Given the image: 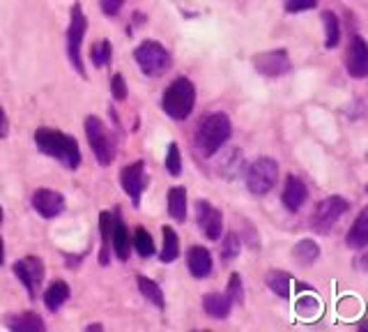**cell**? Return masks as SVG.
Listing matches in <instances>:
<instances>
[{
  "label": "cell",
  "instance_id": "11",
  "mask_svg": "<svg viewBox=\"0 0 368 332\" xmlns=\"http://www.w3.org/2000/svg\"><path fill=\"white\" fill-rule=\"evenodd\" d=\"M253 67L258 69L262 76H283L290 72V58L288 51H267V54H258L253 58Z\"/></svg>",
  "mask_w": 368,
  "mask_h": 332
},
{
  "label": "cell",
  "instance_id": "34",
  "mask_svg": "<svg viewBox=\"0 0 368 332\" xmlns=\"http://www.w3.org/2000/svg\"><path fill=\"white\" fill-rule=\"evenodd\" d=\"M226 295L231 298V302H242L244 300V286H242V277L238 273H233L228 279V291Z\"/></svg>",
  "mask_w": 368,
  "mask_h": 332
},
{
  "label": "cell",
  "instance_id": "37",
  "mask_svg": "<svg viewBox=\"0 0 368 332\" xmlns=\"http://www.w3.org/2000/svg\"><path fill=\"white\" fill-rule=\"evenodd\" d=\"M122 5H125V0H99L102 12L106 14V16H116V14H120Z\"/></svg>",
  "mask_w": 368,
  "mask_h": 332
},
{
  "label": "cell",
  "instance_id": "10",
  "mask_svg": "<svg viewBox=\"0 0 368 332\" xmlns=\"http://www.w3.org/2000/svg\"><path fill=\"white\" fill-rule=\"evenodd\" d=\"M14 275L19 277V282L25 286L30 298L37 295V286L42 284L44 277V263L39 256H25L19 263H14Z\"/></svg>",
  "mask_w": 368,
  "mask_h": 332
},
{
  "label": "cell",
  "instance_id": "9",
  "mask_svg": "<svg viewBox=\"0 0 368 332\" xmlns=\"http://www.w3.org/2000/svg\"><path fill=\"white\" fill-rule=\"evenodd\" d=\"M120 185L122 189L131 196V201L138 206L141 201L145 185H147V173H145V164L143 162H131L127 164L125 169L120 171Z\"/></svg>",
  "mask_w": 368,
  "mask_h": 332
},
{
  "label": "cell",
  "instance_id": "26",
  "mask_svg": "<svg viewBox=\"0 0 368 332\" xmlns=\"http://www.w3.org/2000/svg\"><path fill=\"white\" fill-rule=\"evenodd\" d=\"M293 256L300 266H311V263H315V259L320 256V247L313 240H300L295 244Z\"/></svg>",
  "mask_w": 368,
  "mask_h": 332
},
{
  "label": "cell",
  "instance_id": "24",
  "mask_svg": "<svg viewBox=\"0 0 368 332\" xmlns=\"http://www.w3.org/2000/svg\"><path fill=\"white\" fill-rule=\"evenodd\" d=\"M136 284H138V291H141V295H145L147 302H152V304H157L159 309H164L166 300H164V291H161L159 284L152 282V279L145 277V275H138V277H136Z\"/></svg>",
  "mask_w": 368,
  "mask_h": 332
},
{
  "label": "cell",
  "instance_id": "3",
  "mask_svg": "<svg viewBox=\"0 0 368 332\" xmlns=\"http://www.w3.org/2000/svg\"><path fill=\"white\" fill-rule=\"evenodd\" d=\"M161 107L166 116L173 120H187L196 107V85L187 76H178L175 81L164 90Z\"/></svg>",
  "mask_w": 368,
  "mask_h": 332
},
{
  "label": "cell",
  "instance_id": "17",
  "mask_svg": "<svg viewBox=\"0 0 368 332\" xmlns=\"http://www.w3.org/2000/svg\"><path fill=\"white\" fill-rule=\"evenodd\" d=\"M5 326L14 332H42L44 328H47V323L42 321L39 314L23 312V314H14V316H7Z\"/></svg>",
  "mask_w": 368,
  "mask_h": 332
},
{
  "label": "cell",
  "instance_id": "36",
  "mask_svg": "<svg viewBox=\"0 0 368 332\" xmlns=\"http://www.w3.org/2000/svg\"><path fill=\"white\" fill-rule=\"evenodd\" d=\"M315 5H318V0H286V10H288V12L313 10Z\"/></svg>",
  "mask_w": 368,
  "mask_h": 332
},
{
  "label": "cell",
  "instance_id": "6",
  "mask_svg": "<svg viewBox=\"0 0 368 332\" xmlns=\"http://www.w3.org/2000/svg\"><path fill=\"white\" fill-rule=\"evenodd\" d=\"M85 30H87L85 14L81 10V5H74L72 7V21H69V28H67V56H69V60H72L74 69L83 78H85V65H83V58H81V45H83Z\"/></svg>",
  "mask_w": 368,
  "mask_h": 332
},
{
  "label": "cell",
  "instance_id": "29",
  "mask_svg": "<svg viewBox=\"0 0 368 332\" xmlns=\"http://www.w3.org/2000/svg\"><path fill=\"white\" fill-rule=\"evenodd\" d=\"M322 23H325V47L334 49L338 45V37H341V25H338L336 14L325 12L322 14Z\"/></svg>",
  "mask_w": 368,
  "mask_h": 332
},
{
  "label": "cell",
  "instance_id": "4",
  "mask_svg": "<svg viewBox=\"0 0 368 332\" xmlns=\"http://www.w3.org/2000/svg\"><path fill=\"white\" fill-rule=\"evenodd\" d=\"M85 136L87 143L92 148V155L102 166H109L116 160V143L109 134L106 125L97 118V116H87L85 118Z\"/></svg>",
  "mask_w": 368,
  "mask_h": 332
},
{
  "label": "cell",
  "instance_id": "32",
  "mask_svg": "<svg viewBox=\"0 0 368 332\" xmlns=\"http://www.w3.org/2000/svg\"><path fill=\"white\" fill-rule=\"evenodd\" d=\"M166 171H168L171 176H175V178L182 173V155H180L178 143L168 146V153H166Z\"/></svg>",
  "mask_w": 368,
  "mask_h": 332
},
{
  "label": "cell",
  "instance_id": "27",
  "mask_svg": "<svg viewBox=\"0 0 368 332\" xmlns=\"http://www.w3.org/2000/svg\"><path fill=\"white\" fill-rule=\"evenodd\" d=\"M290 275L283 273V270H271L267 273V286L274 291L278 298H290Z\"/></svg>",
  "mask_w": 368,
  "mask_h": 332
},
{
  "label": "cell",
  "instance_id": "8",
  "mask_svg": "<svg viewBox=\"0 0 368 332\" xmlns=\"http://www.w3.org/2000/svg\"><path fill=\"white\" fill-rule=\"evenodd\" d=\"M348 211V201L341 198V196H331L325 198L322 203H318L315 208V215H313V229L320 231V233H327L331 226L338 222V217Z\"/></svg>",
  "mask_w": 368,
  "mask_h": 332
},
{
  "label": "cell",
  "instance_id": "7",
  "mask_svg": "<svg viewBox=\"0 0 368 332\" xmlns=\"http://www.w3.org/2000/svg\"><path fill=\"white\" fill-rule=\"evenodd\" d=\"M276 178H278V164L271 160V157H260L247 171L249 191L256 196L267 194V191H271V187L276 185Z\"/></svg>",
  "mask_w": 368,
  "mask_h": 332
},
{
  "label": "cell",
  "instance_id": "15",
  "mask_svg": "<svg viewBox=\"0 0 368 332\" xmlns=\"http://www.w3.org/2000/svg\"><path fill=\"white\" fill-rule=\"evenodd\" d=\"M306 196H309V189H306L304 182L297 176H288L286 178V187H283V206L290 213H297L300 208L306 203Z\"/></svg>",
  "mask_w": 368,
  "mask_h": 332
},
{
  "label": "cell",
  "instance_id": "39",
  "mask_svg": "<svg viewBox=\"0 0 368 332\" xmlns=\"http://www.w3.org/2000/svg\"><path fill=\"white\" fill-rule=\"evenodd\" d=\"M3 259H5V242L0 238V266H3Z\"/></svg>",
  "mask_w": 368,
  "mask_h": 332
},
{
  "label": "cell",
  "instance_id": "38",
  "mask_svg": "<svg viewBox=\"0 0 368 332\" xmlns=\"http://www.w3.org/2000/svg\"><path fill=\"white\" fill-rule=\"evenodd\" d=\"M7 132H10V120H7L5 109H0V138H5Z\"/></svg>",
  "mask_w": 368,
  "mask_h": 332
},
{
  "label": "cell",
  "instance_id": "13",
  "mask_svg": "<svg viewBox=\"0 0 368 332\" xmlns=\"http://www.w3.org/2000/svg\"><path fill=\"white\" fill-rule=\"evenodd\" d=\"M32 208L37 211L39 217H44V220H54V217H58L65 211V196L58 194L54 189H47V187L37 189L32 194Z\"/></svg>",
  "mask_w": 368,
  "mask_h": 332
},
{
  "label": "cell",
  "instance_id": "40",
  "mask_svg": "<svg viewBox=\"0 0 368 332\" xmlns=\"http://www.w3.org/2000/svg\"><path fill=\"white\" fill-rule=\"evenodd\" d=\"M85 330H87V332H94V330H102V323H92V326H87Z\"/></svg>",
  "mask_w": 368,
  "mask_h": 332
},
{
  "label": "cell",
  "instance_id": "5",
  "mask_svg": "<svg viewBox=\"0 0 368 332\" xmlns=\"http://www.w3.org/2000/svg\"><path fill=\"white\" fill-rule=\"evenodd\" d=\"M134 58L145 76H161L166 69L171 67V54L159 42H152V40L141 42L134 51Z\"/></svg>",
  "mask_w": 368,
  "mask_h": 332
},
{
  "label": "cell",
  "instance_id": "22",
  "mask_svg": "<svg viewBox=\"0 0 368 332\" xmlns=\"http://www.w3.org/2000/svg\"><path fill=\"white\" fill-rule=\"evenodd\" d=\"M113 222H116V215L104 211L99 215V233H102V251H99V263H109V247H111V233H113Z\"/></svg>",
  "mask_w": 368,
  "mask_h": 332
},
{
  "label": "cell",
  "instance_id": "23",
  "mask_svg": "<svg viewBox=\"0 0 368 332\" xmlns=\"http://www.w3.org/2000/svg\"><path fill=\"white\" fill-rule=\"evenodd\" d=\"M168 215L175 222L187 220V189L184 187H173L168 191Z\"/></svg>",
  "mask_w": 368,
  "mask_h": 332
},
{
  "label": "cell",
  "instance_id": "2",
  "mask_svg": "<svg viewBox=\"0 0 368 332\" xmlns=\"http://www.w3.org/2000/svg\"><path fill=\"white\" fill-rule=\"evenodd\" d=\"M233 125L226 113H209L196 129V148L203 157H212L228 138H231Z\"/></svg>",
  "mask_w": 368,
  "mask_h": 332
},
{
  "label": "cell",
  "instance_id": "1",
  "mask_svg": "<svg viewBox=\"0 0 368 332\" xmlns=\"http://www.w3.org/2000/svg\"><path fill=\"white\" fill-rule=\"evenodd\" d=\"M35 143H37V148L44 155L56 157L67 169L74 171L81 166V150H78V143L74 136L63 134L51 127H39L37 132H35Z\"/></svg>",
  "mask_w": 368,
  "mask_h": 332
},
{
  "label": "cell",
  "instance_id": "33",
  "mask_svg": "<svg viewBox=\"0 0 368 332\" xmlns=\"http://www.w3.org/2000/svg\"><path fill=\"white\" fill-rule=\"evenodd\" d=\"M240 249H242L240 238L235 233H228L223 244H221V256H223V261H235V259L240 256Z\"/></svg>",
  "mask_w": 368,
  "mask_h": 332
},
{
  "label": "cell",
  "instance_id": "25",
  "mask_svg": "<svg viewBox=\"0 0 368 332\" xmlns=\"http://www.w3.org/2000/svg\"><path fill=\"white\" fill-rule=\"evenodd\" d=\"M164 249H161V263H173L180 256V238L171 226H164Z\"/></svg>",
  "mask_w": 368,
  "mask_h": 332
},
{
  "label": "cell",
  "instance_id": "31",
  "mask_svg": "<svg viewBox=\"0 0 368 332\" xmlns=\"http://www.w3.org/2000/svg\"><path fill=\"white\" fill-rule=\"evenodd\" d=\"M295 309L304 319H315L320 314V302H318V298H313V295H302V298L297 300Z\"/></svg>",
  "mask_w": 368,
  "mask_h": 332
},
{
  "label": "cell",
  "instance_id": "21",
  "mask_svg": "<svg viewBox=\"0 0 368 332\" xmlns=\"http://www.w3.org/2000/svg\"><path fill=\"white\" fill-rule=\"evenodd\" d=\"M67 300H69V284L67 282H54L47 288V293H44V304H47L49 312H58Z\"/></svg>",
  "mask_w": 368,
  "mask_h": 332
},
{
  "label": "cell",
  "instance_id": "14",
  "mask_svg": "<svg viewBox=\"0 0 368 332\" xmlns=\"http://www.w3.org/2000/svg\"><path fill=\"white\" fill-rule=\"evenodd\" d=\"M345 67H348L350 76H355V78L368 76V45L362 37H352V42H350Z\"/></svg>",
  "mask_w": 368,
  "mask_h": 332
},
{
  "label": "cell",
  "instance_id": "30",
  "mask_svg": "<svg viewBox=\"0 0 368 332\" xmlns=\"http://www.w3.org/2000/svg\"><path fill=\"white\" fill-rule=\"evenodd\" d=\"M90 56H92V63L97 69L102 67H106L111 63V56H113V47H111V42L109 40H102V42H94L92 45V51H90Z\"/></svg>",
  "mask_w": 368,
  "mask_h": 332
},
{
  "label": "cell",
  "instance_id": "20",
  "mask_svg": "<svg viewBox=\"0 0 368 332\" xmlns=\"http://www.w3.org/2000/svg\"><path fill=\"white\" fill-rule=\"evenodd\" d=\"M345 242H348V247H352V249L368 247V208H364V211L359 213Z\"/></svg>",
  "mask_w": 368,
  "mask_h": 332
},
{
  "label": "cell",
  "instance_id": "28",
  "mask_svg": "<svg viewBox=\"0 0 368 332\" xmlns=\"http://www.w3.org/2000/svg\"><path fill=\"white\" fill-rule=\"evenodd\" d=\"M134 249L138 251V256L143 259H150L154 256V242H152V235L147 233V229H143V226H138L136 233H134Z\"/></svg>",
  "mask_w": 368,
  "mask_h": 332
},
{
  "label": "cell",
  "instance_id": "12",
  "mask_svg": "<svg viewBox=\"0 0 368 332\" xmlns=\"http://www.w3.org/2000/svg\"><path fill=\"white\" fill-rule=\"evenodd\" d=\"M196 220H198L200 231L205 233L207 240H219V238H221L223 217H221V213H219L212 203H207V201H198V203H196Z\"/></svg>",
  "mask_w": 368,
  "mask_h": 332
},
{
  "label": "cell",
  "instance_id": "16",
  "mask_svg": "<svg viewBox=\"0 0 368 332\" xmlns=\"http://www.w3.org/2000/svg\"><path fill=\"white\" fill-rule=\"evenodd\" d=\"M187 268L196 279H205L212 273V256H209V251L205 247H200V244H194L187 251Z\"/></svg>",
  "mask_w": 368,
  "mask_h": 332
},
{
  "label": "cell",
  "instance_id": "35",
  "mask_svg": "<svg viewBox=\"0 0 368 332\" xmlns=\"http://www.w3.org/2000/svg\"><path fill=\"white\" fill-rule=\"evenodd\" d=\"M111 93H113V100L118 102H125L127 95H129V88H127V81L122 74H113L111 78Z\"/></svg>",
  "mask_w": 368,
  "mask_h": 332
},
{
  "label": "cell",
  "instance_id": "41",
  "mask_svg": "<svg viewBox=\"0 0 368 332\" xmlns=\"http://www.w3.org/2000/svg\"><path fill=\"white\" fill-rule=\"evenodd\" d=\"M0 224H3V206H0Z\"/></svg>",
  "mask_w": 368,
  "mask_h": 332
},
{
  "label": "cell",
  "instance_id": "19",
  "mask_svg": "<svg viewBox=\"0 0 368 332\" xmlns=\"http://www.w3.org/2000/svg\"><path fill=\"white\" fill-rule=\"evenodd\" d=\"M231 307H233V302L226 293H207L203 298V309L207 316H212V319H219V321L226 319L228 314H231Z\"/></svg>",
  "mask_w": 368,
  "mask_h": 332
},
{
  "label": "cell",
  "instance_id": "18",
  "mask_svg": "<svg viewBox=\"0 0 368 332\" xmlns=\"http://www.w3.org/2000/svg\"><path fill=\"white\" fill-rule=\"evenodd\" d=\"M111 247L116 251V256L125 263L129 261V251H131V240H129V231L125 222H122V217H116V222H113V233H111Z\"/></svg>",
  "mask_w": 368,
  "mask_h": 332
},
{
  "label": "cell",
  "instance_id": "42",
  "mask_svg": "<svg viewBox=\"0 0 368 332\" xmlns=\"http://www.w3.org/2000/svg\"><path fill=\"white\" fill-rule=\"evenodd\" d=\"M366 191H368V185H366Z\"/></svg>",
  "mask_w": 368,
  "mask_h": 332
}]
</instances>
